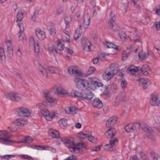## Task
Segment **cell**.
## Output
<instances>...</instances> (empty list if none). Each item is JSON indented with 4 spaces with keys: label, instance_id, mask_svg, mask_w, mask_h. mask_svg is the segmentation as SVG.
<instances>
[{
    "label": "cell",
    "instance_id": "cell-45",
    "mask_svg": "<svg viewBox=\"0 0 160 160\" xmlns=\"http://www.w3.org/2000/svg\"><path fill=\"white\" fill-rule=\"evenodd\" d=\"M147 58V55L144 52H140L139 53V58L141 60H144Z\"/></svg>",
    "mask_w": 160,
    "mask_h": 160
},
{
    "label": "cell",
    "instance_id": "cell-48",
    "mask_svg": "<svg viewBox=\"0 0 160 160\" xmlns=\"http://www.w3.org/2000/svg\"><path fill=\"white\" fill-rule=\"evenodd\" d=\"M89 141H90V142H91V143H98V139L96 138H95V137L94 136H89Z\"/></svg>",
    "mask_w": 160,
    "mask_h": 160
},
{
    "label": "cell",
    "instance_id": "cell-5",
    "mask_svg": "<svg viewBox=\"0 0 160 160\" xmlns=\"http://www.w3.org/2000/svg\"><path fill=\"white\" fill-rule=\"evenodd\" d=\"M15 113L17 116H21V117H29L31 116V112L27 108H19L16 109Z\"/></svg>",
    "mask_w": 160,
    "mask_h": 160
},
{
    "label": "cell",
    "instance_id": "cell-57",
    "mask_svg": "<svg viewBox=\"0 0 160 160\" xmlns=\"http://www.w3.org/2000/svg\"><path fill=\"white\" fill-rule=\"evenodd\" d=\"M104 58H105V55H103V54H101V55H99V60H103Z\"/></svg>",
    "mask_w": 160,
    "mask_h": 160
},
{
    "label": "cell",
    "instance_id": "cell-17",
    "mask_svg": "<svg viewBox=\"0 0 160 160\" xmlns=\"http://www.w3.org/2000/svg\"><path fill=\"white\" fill-rule=\"evenodd\" d=\"M90 23V14L88 13V12L85 14V16H84V21H83V27L86 30L88 28V27L89 26Z\"/></svg>",
    "mask_w": 160,
    "mask_h": 160
},
{
    "label": "cell",
    "instance_id": "cell-41",
    "mask_svg": "<svg viewBox=\"0 0 160 160\" xmlns=\"http://www.w3.org/2000/svg\"><path fill=\"white\" fill-rule=\"evenodd\" d=\"M5 51H4V49L3 48V47L1 48V51H0V59H1V61H5Z\"/></svg>",
    "mask_w": 160,
    "mask_h": 160
},
{
    "label": "cell",
    "instance_id": "cell-44",
    "mask_svg": "<svg viewBox=\"0 0 160 160\" xmlns=\"http://www.w3.org/2000/svg\"><path fill=\"white\" fill-rule=\"evenodd\" d=\"M95 71H96V69L94 68V67H90L89 69H88V71H87L86 74V76H88L89 75H91V74L94 73L95 72Z\"/></svg>",
    "mask_w": 160,
    "mask_h": 160
},
{
    "label": "cell",
    "instance_id": "cell-43",
    "mask_svg": "<svg viewBox=\"0 0 160 160\" xmlns=\"http://www.w3.org/2000/svg\"><path fill=\"white\" fill-rule=\"evenodd\" d=\"M121 85L123 89H125L126 86H127V81H126V79L124 78V77H122V78H121Z\"/></svg>",
    "mask_w": 160,
    "mask_h": 160
},
{
    "label": "cell",
    "instance_id": "cell-34",
    "mask_svg": "<svg viewBox=\"0 0 160 160\" xmlns=\"http://www.w3.org/2000/svg\"><path fill=\"white\" fill-rule=\"evenodd\" d=\"M63 142L64 143V144H66L68 147L69 146H70L71 145H72L74 143V141H73V138H65V139H64V140H63Z\"/></svg>",
    "mask_w": 160,
    "mask_h": 160
},
{
    "label": "cell",
    "instance_id": "cell-61",
    "mask_svg": "<svg viewBox=\"0 0 160 160\" xmlns=\"http://www.w3.org/2000/svg\"><path fill=\"white\" fill-rule=\"evenodd\" d=\"M131 160H135V159H136V160H138V158H137V157L136 156H133V157H131Z\"/></svg>",
    "mask_w": 160,
    "mask_h": 160
},
{
    "label": "cell",
    "instance_id": "cell-60",
    "mask_svg": "<svg viewBox=\"0 0 160 160\" xmlns=\"http://www.w3.org/2000/svg\"><path fill=\"white\" fill-rule=\"evenodd\" d=\"M156 13H157V14H158V15H160V8H158V9H157L156 10Z\"/></svg>",
    "mask_w": 160,
    "mask_h": 160
},
{
    "label": "cell",
    "instance_id": "cell-38",
    "mask_svg": "<svg viewBox=\"0 0 160 160\" xmlns=\"http://www.w3.org/2000/svg\"><path fill=\"white\" fill-rule=\"evenodd\" d=\"M71 94L74 97H77V98H80L82 97V94L81 93H80L79 91H76V90H72L71 91Z\"/></svg>",
    "mask_w": 160,
    "mask_h": 160
},
{
    "label": "cell",
    "instance_id": "cell-32",
    "mask_svg": "<svg viewBox=\"0 0 160 160\" xmlns=\"http://www.w3.org/2000/svg\"><path fill=\"white\" fill-rule=\"evenodd\" d=\"M91 136V133L89 132H81L80 133L78 134V136L81 139H85V138H89Z\"/></svg>",
    "mask_w": 160,
    "mask_h": 160
},
{
    "label": "cell",
    "instance_id": "cell-31",
    "mask_svg": "<svg viewBox=\"0 0 160 160\" xmlns=\"http://www.w3.org/2000/svg\"><path fill=\"white\" fill-rule=\"evenodd\" d=\"M34 48H35V53L39 55V52H40V47H39L38 41L36 39H34Z\"/></svg>",
    "mask_w": 160,
    "mask_h": 160
},
{
    "label": "cell",
    "instance_id": "cell-15",
    "mask_svg": "<svg viewBox=\"0 0 160 160\" xmlns=\"http://www.w3.org/2000/svg\"><path fill=\"white\" fill-rule=\"evenodd\" d=\"M35 33H36V35L37 36V38L39 39V40H44L46 38V34L45 32L43 31L42 30L39 28H37L35 30Z\"/></svg>",
    "mask_w": 160,
    "mask_h": 160
},
{
    "label": "cell",
    "instance_id": "cell-4",
    "mask_svg": "<svg viewBox=\"0 0 160 160\" xmlns=\"http://www.w3.org/2000/svg\"><path fill=\"white\" fill-rule=\"evenodd\" d=\"M86 148V145L84 143H73L72 145L69 146V149L72 152H78L80 151L85 149Z\"/></svg>",
    "mask_w": 160,
    "mask_h": 160
},
{
    "label": "cell",
    "instance_id": "cell-24",
    "mask_svg": "<svg viewBox=\"0 0 160 160\" xmlns=\"http://www.w3.org/2000/svg\"><path fill=\"white\" fill-rule=\"evenodd\" d=\"M78 109L75 106H68L65 108V112L68 115H73L76 113Z\"/></svg>",
    "mask_w": 160,
    "mask_h": 160
},
{
    "label": "cell",
    "instance_id": "cell-7",
    "mask_svg": "<svg viewBox=\"0 0 160 160\" xmlns=\"http://www.w3.org/2000/svg\"><path fill=\"white\" fill-rule=\"evenodd\" d=\"M127 71L129 74L131 75H139L141 73V69H139V68H138L137 66H135L134 65H130L128 68Z\"/></svg>",
    "mask_w": 160,
    "mask_h": 160
},
{
    "label": "cell",
    "instance_id": "cell-35",
    "mask_svg": "<svg viewBox=\"0 0 160 160\" xmlns=\"http://www.w3.org/2000/svg\"><path fill=\"white\" fill-rule=\"evenodd\" d=\"M119 37H120V38H121L122 40H124V41H125V40H129V39H130L129 37V36L123 31L119 32Z\"/></svg>",
    "mask_w": 160,
    "mask_h": 160
},
{
    "label": "cell",
    "instance_id": "cell-59",
    "mask_svg": "<svg viewBox=\"0 0 160 160\" xmlns=\"http://www.w3.org/2000/svg\"><path fill=\"white\" fill-rule=\"evenodd\" d=\"M77 158L75 156H69L68 158H67V160H71V159H76Z\"/></svg>",
    "mask_w": 160,
    "mask_h": 160
},
{
    "label": "cell",
    "instance_id": "cell-58",
    "mask_svg": "<svg viewBox=\"0 0 160 160\" xmlns=\"http://www.w3.org/2000/svg\"><path fill=\"white\" fill-rule=\"evenodd\" d=\"M101 148V146H96L95 148H94V151H98L100 150Z\"/></svg>",
    "mask_w": 160,
    "mask_h": 160
},
{
    "label": "cell",
    "instance_id": "cell-6",
    "mask_svg": "<svg viewBox=\"0 0 160 160\" xmlns=\"http://www.w3.org/2000/svg\"><path fill=\"white\" fill-rule=\"evenodd\" d=\"M68 71L71 75H76V76H82L83 73L81 70L78 67L75 66H71L68 68Z\"/></svg>",
    "mask_w": 160,
    "mask_h": 160
},
{
    "label": "cell",
    "instance_id": "cell-37",
    "mask_svg": "<svg viewBox=\"0 0 160 160\" xmlns=\"http://www.w3.org/2000/svg\"><path fill=\"white\" fill-rule=\"evenodd\" d=\"M24 18V14L23 12L19 11L17 14V16H16V19H17V23H20L22 22V20Z\"/></svg>",
    "mask_w": 160,
    "mask_h": 160
},
{
    "label": "cell",
    "instance_id": "cell-47",
    "mask_svg": "<svg viewBox=\"0 0 160 160\" xmlns=\"http://www.w3.org/2000/svg\"><path fill=\"white\" fill-rule=\"evenodd\" d=\"M118 143V139L117 138H111V140L110 141V144L113 146H116Z\"/></svg>",
    "mask_w": 160,
    "mask_h": 160
},
{
    "label": "cell",
    "instance_id": "cell-54",
    "mask_svg": "<svg viewBox=\"0 0 160 160\" xmlns=\"http://www.w3.org/2000/svg\"><path fill=\"white\" fill-rule=\"evenodd\" d=\"M21 157L23 159H33L31 156H29L28 155H25V154H23V155L21 156Z\"/></svg>",
    "mask_w": 160,
    "mask_h": 160
},
{
    "label": "cell",
    "instance_id": "cell-49",
    "mask_svg": "<svg viewBox=\"0 0 160 160\" xmlns=\"http://www.w3.org/2000/svg\"><path fill=\"white\" fill-rule=\"evenodd\" d=\"M113 147H114V146H113L110 144H106V145L104 146V149L105 151H111L113 149Z\"/></svg>",
    "mask_w": 160,
    "mask_h": 160
},
{
    "label": "cell",
    "instance_id": "cell-52",
    "mask_svg": "<svg viewBox=\"0 0 160 160\" xmlns=\"http://www.w3.org/2000/svg\"><path fill=\"white\" fill-rule=\"evenodd\" d=\"M128 56V53H126V52H124V53H123L122 60H123V61H125V60L127 59Z\"/></svg>",
    "mask_w": 160,
    "mask_h": 160
},
{
    "label": "cell",
    "instance_id": "cell-62",
    "mask_svg": "<svg viewBox=\"0 0 160 160\" xmlns=\"http://www.w3.org/2000/svg\"><path fill=\"white\" fill-rule=\"evenodd\" d=\"M5 1H0V3H5Z\"/></svg>",
    "mask_w": 160,
    "mask_h": 160
},
{
    "label": "cell",
    "instance_id": "cell-11",
    "mask_svg": "<svg viewBox=\"0 0 160 160\" xmlns=\"http://www.w3.org/2000/svg\"><path fill=\"white\" fill-rule=\"evenodd\" d=\"M140 84L141 85V86L143 87L144 89H147L148 87L150 86L151 81L149 79L143 78H140L139 80Z\"/></svg>",
    "mask_w": 160,
    "mask_h": 160
},
{
    "label": "cell",
    "instance_id": "cell-22",
    "mask_svg": "<svg viewBox=\"0 0 160 160\" xmlns=\"http://www.w3.org/2000/svg\"><path fill=\"white\" fill-rule=\"evenodd\" d=\"M151 104L153 106H158L160 105V98L158 95L154 94L151 98Z\"/></svg>",
    "mask_w": 160,
    "mask_h": 160
},
{
    "label": "cell",
    "instance_id": "cell-9",
    "mask_svg": "<svg viewBox=\"0 0 160 160\" xmlns=\"http://www.w3.org/2000/svg\"><path fill=\"white\" fill-rule=\"evenodd\" d=\"M41 114L43 116V117L48 121H51L52 119L55 118V114L54 113H50L49 111H48L47 110H45V109L41 110Z\"/></svg>",
    "mask_w": 160,
    "mask_h": 160
},
{
    "label": "cell",
    "instance_id": "cell-28",
    "mask_svg": "<svg viewBox=\"0 0 160 160\" xmlns=\"http://www.w3.org/2000/svg\"><path fill=\"white\" fill-rule=\"evenodd\" d=\"M56 94H60V95H62V96H65V95H68V94H69L68 92L67 91V90H66L65 89H64V88H56Z\"/></svg>",
    "mask_w": 160,
    "mask_h": 160
},
{
    "label": "cell",
    "instance_id": "cell-36",
    "mask_svg": "<svg viewBox=\"0 0 160 160\" xmlns=\"http://www.w3.org/2000/svg\"><path fill=\"white\" fill-rule=\"evenodd\" d=\"M38 68H39V71H40V72L41 73V74H42L43 75L46 77L47 76V75H48L47 71H46V70L45 69V68H44L43 67V66L41 64H38Z\"/></svg>",
    "mask_w": 160,
    "mask_h": 160
},
{
    "label": "cell",
    "instance_id": "cell-55",
    "mask_svg": "<svg viewBox=\"0 0 160 160\" xmlns=\"http://www.w3.org/2000/svg\"><path fill=\"white\" fill-rule=\"evenodd\" d=\"M75 127L76 128H78V129H80L81 128V123H76V124Z\"/></svg>",
    "mask_w": 160,
    "mask_h": 160
},
{
    "label": "cell",
    "instance_id": "cell-27",
    "mask_svg": "<svg viewBox=\"0 0 160 160\" xmlns=\"http://www.w3.org/2000/svg\"><path fill=\"white\" fill-rule=\"evenodd\" d=\"M57 49L59 51L61 52L64 49V43L61 39H58L57 41Z\"/></svg>",
    "mask_w": 160,
    "mask_h": 160
},
{
    "label": "cell",
    "instance_id": "cell-39",
    "mask_svg": "<svg viewBox=\"0 0 160 160\" xmlns=\"http://www.w3.org/2000/svg\"><path fill=\"white\" fill-rule=\"evenodd\" d=\"M33 141V138H32L30 136H26L25 138H24L21 142H22V143H31Z\"/></svg>",
    "mask_w": 160,
    "mask_h": 160
},
{
    "label": "cell",
    "instance_id": "cell-10",
    "mask_svg": "<svg viewBox=\"0 0 160 160\" xmlns=\"http://www.w3.org/2000/svg\"><path fill=\"white\" fill-rule=\"evenodd\" d=\"M110 26L112 29L116 30V15H115V14L113 12H111L110 15Z\"/></svg>",
    "mask_w": 160,
    "mask_h": 160
},
{
    "label": "cell",
    "instance_id": "cell-1",
    "mask_svg": "<svg viewBox=\"0 0 160 160\" xmlns=\"http://www.w3.org/2000/svg\"><path fill=\"white\" fill-rule=\"evenodd\" d=\"M119 67L117 63H113L109 66L103 74V78L107 81H109L113 78V76L119 71Z\"/></svg>",
    "mask_w": 160,
    "mask_h": 160
},
{
    "label": "cell",
    "instance_id": "cell-46",
    "mask_svg": "<svg viewBox=\"0 0 160 160\" xmlns=\"http://www.w3.org/2000/svg\"><path fill=\"white\" fill-rule=\"evenodd\" d=\"M34 149H38V150H46V149H51V148H49L48 147H44V146H33L32 147Z\"/></svg>",
    "mask_w": 160,
    "mask_h": 160
},
{
    "label": "cell",
    "instance_id": "cell-16",
    "mask_svg": "<svg viewBox=\"0 0 160 160\" xmlns=\"http://www.w3.org/2000/svg\"><path fill=\"white\" fill-rule=\"evenodd\" d=\"M82 97L86 99H91L94 97V94L90 90H85L81 92Z\"/></svg>",
    "mask_w": 160,
    "mask_h": 160
},
{
    "label": "cell",
    "instance_id": "cell-29",
    "mask_svg": "<svg viewBox=\"0 0 160 160\" xmlns=\"http://www.w3.org/2000/svg\"><path fill=\"white\" fill-rule=\"evenodd\" d=\"M56 101L55 98L52 97H46V103L47 105L49 106H53L55 105V104H56Z\"/></svg>",
    "mask_w": 160,
    "mask_h": 160
},
{
    "label": "cell",
    "instance_id": "cell-18",
    "mask_svg": "<svg viewBox=\"0 0 160 160\" xmlns=\"http://www.w3.org/2000/svg\"><path fill=\"white\" fill-rule=\"evenodd\" d=\"M141 73L145 76H149L151 74V69L149 66L144 64L141 69Z\"/></svg>",
    "mask_w": 160,
    "mask_h": 160
},
{
    "label": "cell",
    "instance_id": "cell-2",
    "mask_svg": "<svg viewBox=\"0 0 160 160\" xmlns=\"http://www.w3.org/2000/svg\"><path fill=\"white\" fill-rule=\"evenodd\" d=\"M76 87L82 91L85 90H95L96 87L91 82L88 81L83 79H76L75 80Z\"/></svg>",
    "mask_w": 160,
    "mask_h": 160
},
{
    "label": "cell",
    "instance_id": "cell-8",
    "mask_svg": "<svg viewBox=\"0 0 160 160\" xmlns=\"http://www.w3.org/2000/svg\"><path fill=\"white\" fill-rule=\"evenodd\" d=\"M139 127V124L136 123H129L127 124L124 128V129L127 133H132L136 131Z\"/></svg>",
    "mask_w": 160,
    "mask_h": 160
},
{
    "label": "cell",
    "instance_id": "cell-40",
    "mask_svg": "<svg viewBox=\"0 0 160 160\" xmlns=\"http://www.w3.org/2000/svg\"><path fill=\"white\" fill-rule=\"evenodd\" d=\"M141 128H142V129H143L144 131L146 132V133H152L151 129L149 127H148V126L141 125Z\"/></svg>",
    "mask_w": 160,
    "mask_h": 160
},
{
    "label": "cell",
    "instance_id": "cell-19",
    "mask_svg": "<svg viewBox=\"0 0 160 160\" xmlns=\"http://www.w3.org/2000/svg\"><path fill=\"white\" fill-rule=\"evenodd\" d=\"M7 44V51H8V54L9 55V56L11 57L13 55V44L11 43V40H8L6 42Z\"/></svg>",
    "mask_w": 160,
    "mask_h": 160
},
{
    "label": "cell",
    "instance_id": "cell-30",
    "mask_svg": "<svg viewBox=\"0 0 160 160\" xmlns=\"http://www.w3.org/2000/svg\"><path fill=\"white\" fill-rule=\"evenodd\" d=\"M105 47L108 48H112L114 49L115 50H119V47H118V46L116 45V44H113L112 43H108L106 42L105 43Z\"/></svg>",
    "mask_w": 160,
    "mask_h": 160
},
{
    "label": "cell",
    "instance_id": "cell-33",
    "mask_svg": "<svg viewBox=\"0 0 160 160\" xmlns=\"http://www.w3.org/2000/svg\"><path fill=\"white\" fill-rule=\"evenodd\" d=\"M58 124H60V126L61 128H66L68 126V120L65 119V118H62V119L59 120Z\"/></svg>",
    "mask_w": 160,
    "mask_h": 160
},
{
    "label": "cell",
    "instance_id": "cell-25",
    "mask_svg": "<svg viewBox=\"0 0 160 160\" xmlns=\"http://www.w3.org/2000/svg\"><path fill=\"white\" fill-rule=\"evenodd\" d=\"M49 134L52 138H60V134L59 131H57L56 129H51L49 131Z\"/></svg>",
    "mask_w": 160,
    "mask_h": 160
},
{
    "label": "cell",
    "instance_id": "cell-51",
    "mask_svg": "<svg viewBox=\"0 0 160 160\" xmlns=\"http://www.w3.org/2000/svg\"><path fill=\"white\" fill-rule=\"evenodd\" d=\"M14 156H15L14 155H8V154H7V155L3 156H1V158L5 159V160H9V159L12 158H14Z\"/></svg>",
    "mask_w": 160,
    "mask_h": 160
},
{
    "label": "cell",
    "instance_id": "cell-12",
    "mask_svg": "<svg viewBox=\"0 0 160 160\" xmlns=\"http://www.w3.org/2000/svg\"><path fill=\"white\" fill-rule=\"evenodd\" d=\"M92 105L96 109H101L103 107V104L102 101L98 98H96L93 99L92 101Z\"/></svg>",
    "mask_w": 160,
    "mask_h": 160
},
{
    "label": "cell",
    "instance_id": "cell-26",
    "mask_svg": "<svg viewBox=\"0 0 160 160\" xmlns=\"http://www.w3.org/2000/svg\"><path fill=\"white\" fill-rule=\"evenodd\" d=\"M82 26H79L77 29L76 30V31L74 33V38L75 40H77L80 37V36L82 34Z\"/></svg>",
    "mask_w": 160,
    "mask_h": 160
},
{
    "label": "cell",
    "instance_id": "cell-56",
    "mask_svg": "<svg viewBox=\"0 0 160 160\" xmlns=\"http://www.w3.org/2000/svg\"><path fill=\"white\" fill-rule=\"evenodd\" d=\"M155 26L158 30H160V22H157L155 24Z\"/></svg>",
    "mask_w": 160,
    "mask_h": 160
},
{
    "label": "cell",
    "instance_id": "cell-14",
    "mask_svg": "<svg viewBox=\"0 0 160 160\" xmlns=\"http://www.w3.org/2000/svg\"><path fill=\"white\" fill-rule=\"evenodd\" d=\"M117 121H118V117L116 116H113L107 120L106 123V126L107 127H111V126L116 124Z\"/></svg>",
    "mask_w": 160,
    "mask_h": 160
},
{
    "label": "cell",
    "instance_id": "cell-50",
    "mask_svg": "<svg viewBox=\"0 0 160 160\" xmlns=\"http://www.w3.org/2000/svg\"><path fill=\"white\" fill-rule=\"evenodd\" d=\"M151 156H152L153 159H154V160H160V156H159L158 154L156 153H151Z\"/></svg>",
    "mask_w": 160,
    "mask_h": 160
},
{
    "label": "cell",
    "instance_id": "cell-13",
    "mask_svg": "<svg viewBox=\"0 0 160 160\" xmlns=\"http://www.w3.org/2000/svg\"><path fill=\"white\" fill-rule=\"evenodd\" d=\"M7 99H10L11 101H16V102H18V101H19L21 100V98L19 97L18 94H15V93H8L7 94L6 96Z\"/></svg>",
    "mask_w": 160,
    "mask_h": 160
},
{
    "label": "cell",
    "instance_id": "cell-21",
    "mask_svg": "<svg viewBox=\"0 0 160 160\" xmlns=\"http://www.w3.org/2000/svg\"><path fill=\"white\" fill-rule=\"evenodd\" d=\"M90 81L91 82L93 85L96 87H101L103 86V84L102 83V82L100 80L97 78H91L90 79Z\"/></svg>",
    "mask_w": 160,
    "mask_h": 160
},
{
    "label": "cell",
    "instance_id": "cell-42",
    "mask_svg": "<svg viewBox=\"0 0 160 160\" xmlns=\"http://www.w3.org/2000/svg\"><path fill=\"white\" fill-rule=\"evenodd\" d=\"M48 28L49 33H50L51 35L54 36L56 34V30H55V28L53 26H48Z\"/></svg>",
    "mask_w": 160,
    "mask_h": 160
},
{
    "label": "cell",
    "instance_id": "cell-53",
    "mask_svg": "<svg viewBox=\"0 0 160 160\" xmlns=\"http://www.w3.org/2000/svg\"><path fill=\"white\" fill-rule=\"evenodd\" d=\"M99 58H94V59H93V61H92V62H93V64H97V63L99 62Z\"/></svg>",
    "mask_w": 160,
    "mask_h": 160
},
{
    "label": "cell",
    "instance_id": "cell-20",
    "mask_svg": "<svg viewBox=\"0 0 160 160\" xmlns=\"http://www.w3.org/2000/svg\"><path fill=\"white\" fill-rule=\"evenodd\" d=\"M28 123V120L24 118H20V119H18L17 120L15 121L14 124L15 125L18 126H25Z\"/></svg>",
    "mask_w": 160,
    "mask_h": 160
},
{
    "label": "cell",
    "instance_id": "cell-3",
    "mask_svg": "<svg viewBox=\"0 0 160 160\" xmlns=\"http://www.w3.org/2000/svg\"><path fill=\"white\" fill-rule=\"evenodd\" d=\"M82 48L85 51L90 52L93 50V45L87 38H83L81 41Z\"/></svg>",
    "mask_w": 160,
    "mask_h": 160
},
{
    "label": "cell",
    "instance_id": "cell-23",
    "mask_svg": "<svg viewBox=\"0 0 160 160\" xmlns=\"http://www.w3.org/2000/svg\"><path fill=\"white\" fill-rule=\"evenodd\" d=\"M116 133V131L114 128H110L105 133V136L108 138H112L115 136Z\"/></svg>",
    "mask_w": 160,
    "mask_h": 160
}]
</instances>
